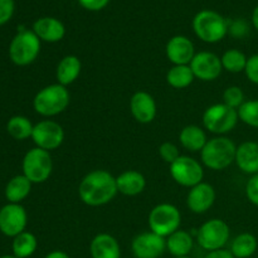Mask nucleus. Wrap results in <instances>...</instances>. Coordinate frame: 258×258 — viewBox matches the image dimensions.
<instances>
[{
    "label": "nucleus",
    "instance_id": "1",
    "mask_svg": "<svg viewBox=\"0 0 258 258\" xmlns=\"http://www.w3.org/2000/svg\"><path fill=\"white\" fill-rule=\"evenodd\" d=\"M118 193L116 178L107 170L90 171L81 180L78 196L81 201L90 207H101L110 203Z\"/></svg>",
    "mask_w": 258,
    "mask_h": 258
},
{
    "label": "nucleus",
    "instance_id": "2",
    "mask_svg": "<svg viewBox=\"0 0 258 258\" xmlns=\"http://www.w3.org/2000/svg\"><path fill=\"white\" fill-rule=\"evenodd\" d=\"M71 102L70 91L66 86L54 83L42 88L33 100L35 112L44 117H53L67 110Z\"/></svg>",
    "mask_w": 258,
    "mask_h": 258
},
{
    "label": "nucleus",
    "instance_id": "3",
    "mask_svg": "<svg viewBox=\"0 0 258 258\" xmlns=\"http://www.w3.org/2000/svg\"><path fill=\"white\" fill-rule=\"evenodd\" d=\"M237 146L233 141L224 136L208 140L201 151L202 163L211 170H223L236 160Z\"/></svg>",
    "mask_w": 258,
    "mask_h": 258
},
{
    "label": "nucleus",
    "instance_id": "4",
    "mask_svg": "<svg viewBox=\"0 0 258 258\" xmlns=\"http://www.w3.org/2000/svg\"><path fill=\"white\" fill-rule=\"evenodd\" d=\"M229 23L219 13L202 10L194 17L193 29L197 37L206 43H217L228 33Z\"/></svg>",
    "mask_w": 258,
    "mask_h": 258
},
{
    "label": "nucleus",
    "instance_id": "5",
    "mask_svg": "<svg viewBox=\"0 0 258 258\" xmlns=\"http://www.w3.org/2000/svg\"><path fill=\"white\" fill-rule=\"evenodd\" d=\"M40 52V39L33 30L20 29L9 44V58L14 64L24 67L38 58Z\"/></svg>",
    "mask_w": 258,
    "mask_h": 258
},
{
    "label": "nucleus",
    "instance_id": "6",
    "mask_svg": "<svg viewBox=\"0 0 258 258\" xmlns=\"http://www.w3.org/2000/svg\"><path fill=\"white\" fill-rule=\"evenodd\" d=\"M181 214L175 206L169 203L158 204L149 214L150 231L161 237H169L180 227Z\"/></svg>",
    "mask_w": 258,
    "mask_h": 258
},
{
    "label": "nucleus",
    "instance_id": "7",
    "mask_svg": "<svg viewBox=\"0 0 258 258\" xmlns=\"http://www.w3.org/2000/svg\"><path fill=\"white\" fill-rule=\"evenodd\" d=\"M238 111L224 103L212 105L204 111L203 125L212 134L224 135L236 127L238 122Z\"/></svg>",
    "mask_w": 258,
    "mask_h": 258
},
{
    "label": "nucleus",
    "instance_id": "8",
    "mask_svg": "<svg viewBox=\"0 0 258 258\" xmlns=\"http://www.w3.org/2000/svg\"><path fill=\"white\" fill-rule=\"evenodd\" d=\"M23 174L33 184H42L49 179L53 170V161L49 151L43 149H30L23 159Z\"/></svg>",
    "mask_w": 258,
    "mask_h": 258
},
{
    "label": "nucleus",
    "instance_id": "9",
    "mask_svg": "<svg viewBox=\"0 0 258 258\" xmlns=\"http://www.w3.org/2000/svg\"><path fill=\"white\" fill-rule=\"evenodd\" d=\"M231 237V229L224 221L218 218L207 221L197 232L199 246L209 252L223 249Z\"/></svg>",
    "mask_w": 258,
    "mask_h": 258
},
{
    "label": "nucleus",
    "instance_id": "10",
    "mask_svg": "<svg viewBox=\"0 0 258 258\" xmlns=\"http://www.w3.org/2000/svg\"><path fill=\"white\" fill-rule=\"evenodd\" d=\"M170 175L179 185L193 188L202 183L204 170L202 164L190 156L180 155L173 164H170Z\"/></svg>",
    "mask_w": 258,
    "mask_h": 258
},
{
    "label": "nucleus",
    "instance_id": "11",
    "mask_svg": "<svg viewBox=\"0 0 258 258\" xmlns=\"http://www.w3.org/2000/svg\"><path fill=\"white\" fill-rule=\"evenodd\" d=\"M32 139L37 148L52 151L59 148L64 141V130L55 121L43 120L34 125Z\"/></svg>",
    "mask_w": 258,
    "mask_h": 258
},
{
    "label": "nucleus",
    "instance_id": "12",
    "mask_svg": "<svg viewBox=\"0 0 258 258\" xmlns=\"http://www.w3.org/2000/svg\"><path fill=\"white\" fill-rule=\"evenodd\" d=\"M28 216L22 204L8 203L0 209V232L7 237H17L25 231Z\"/></svg>",
    "mask_w": 258,
    "mask_h": 258
},
{
    "label": "nucleus",
    "instance_id": "13",
    "mask_svg": "<svg viewBox=\"0 0 258 258\" xmlns=\"http://www.w3.org/2000/svg\"><path fill=\"white\" fill-rule=\"evenodd\" d=\"M131 249L135 258H159L166 249V239L154 232H144L133 239Z\"/></svg>",
    "mask_w": 258,
    "mask_h": 258
},
{
    "label": "nucleus",
    "instance_id": "14",
    "mask_svg": "<svg viewBox=\"0 0 258 258\" xmlns=\"http://www.w3.org/2000/svg\"><path fill=\"white\" fill-rule=\"evenodd\" d=\"M189 66L193 71L194 77L204 82L216 81L223 71L221 58L212 52L197 53Z\"/></svg>",
    "mask_w": 258,
    "mask_h": 258
},
{
    "label": "nucleus",
    "instance_id": "15",
    "mask_svg": "<svg viewBox=\"0 0 258 258\" xmlns=\"http://www.w3.org/2000/svg\"><path fill=\"white\" fill-rule=\"evenodd\" d=\"M165 53L174 66H189L196 55L194 44L184 35H175L166 43Z\"/></svg>",
    "mask_w": 258,
    "mask_h": 258
},
{
    "label": "nucleus",
    "instance_id": "16",
    "mask_svg": "<svg viewBox=\"0 0 258 258\" xmlns=\"http://www.w3.org/2000/svg\"><path fill=\"white\" fill-rule=\"evenodd\" d=\"M216 202V190L208 183H199L190 188L186 197V206L193 213L202 214L212 208Z\"/></svg>",
    "mask_w": 258,
    "mask_h": 258
},
{
    "label": "nucleus",
    "instance_id": "17",
    "mask_svg": "<svg viewBox=\"0 0 258 258\" xmlns=\"http://www.w3.org/2000/svg\"><path fill=\"white\" fill-rule=\"evenodd\" d=\"M130 111L138 122L150 123L156 116V102L150 93L138 91L130 100Z\"/></svg>",
    "mask_w": 258,
    "mask_h": 258
},
{
    "label": "nucleus",
    "instance_id": "18",
    "mask_svg": "<svg viewBox=\"0 0 258 258\" xmlns=\"http://www.w3.org/2000/svg\"><path fill=\"white\" fill-rule=\"evenodd\" d=\"M33 32L43 42L57 43L66 35V28L60 20L52 17L39 18L33 24Z\"/></svg>",
    "mask_w": 258,
    "mask_h": 258
},
{
    "label": "nucleus",
    "instance_id": "19",
    "mask_svg": "<svg viewBox=\"0 0 258 258\" xmlns=\"http://www.w3.org/2000/svg\"><path fill=\"white\" fill-rule=\"evenodd\" d=\"M234 163L243 173L251 175L258 174V143L244 141L237 146Z\"/></svg>",
    "mask_w": 258,
    "mask_h": 258
},
{
    "label": "nucleus",
    "instance_id": "20",
    "mask_svg": "<svg viewBox=\"0 0 258 258\" xmlns=\"http://www.w3.org/2000/svg\"><path fill=\"white\" fill-rule=\"evenodd\" d=\"M90 253L92 258H121L117 239L108 233H100L91 241Z\"/></svg>",
    "mask_w": 258,
    "mask_h": 258
},
{
    "label": "nucleus",
    "instance_id": "21",
    "mask_svg": "<svg viewBox=\"0 0 258 258\" xmlns=\"http://www.w3.org/2000/svg\"><path fill=\"white\" fill-rule=\"evenodd\" d=\"M116 184H117L118 193L127 197H135L144 191L146 186V179L140 171L126 170L116 176Z\"/></svg>",
    "mask_w": 258,
    "mask_h": 258
},
{
    "label": "nucleus",
    "instance_id": "22",
    "mask_svg": "<svg viewBox=\"0 0 258 258\" xmlns=\"http://www.w3.org/2000/svg\"><path fill=\"white\" fill-rule=\"evenodd\" d=\"M82 63L81 59L75 54H68L59 60L55 70V78L58 83L62 86H70L80 77Z\"/></svg>",
    "mask_w": 258,
    "mask_h": 258
},
{
    "label": "nucleus",
    "instance_id": "23",
    "mask_svg": "<svg viewBox=\"0 0 258 258\" xmlns=\"http://www.w3.org/2000/svg\"><path fill=\"white\" fill-rule=\"evenodd\" d=\"M179 141L184 149L191 153H197L203 150L206 144L208 143V139L203 128L197 125H188L183 127L179 134Z\"/></svg>",
    "mask_w": 258,
    "mask_h": 258
},
{
    "label": "nucleus",
    "instance_id": "24",
    "mask_svg": "<svg viewBox=\"0 0 258 258\" xmlns=\"http://www.w3.org/2000/svg\"><path fill=\"white\" fill-rule=\"evenodd\" d=\"M193 237L186 231L178 229L166 237V249L173 254L174 257H185L190 253L193 249Z\"/></svg>",
    "mask_w": 258,
    "mask_h": 258
},
{
    "label": "nucleus",
    "instance_id": "25",
    "mask_svg": "<svg viewBox=\"0 0 258 258\" xmlns=\"http://www.w3.org/2000/svg\"><path fill=\"white\" fill-rule=\"evenodd\" d=\"M32 181L24 174L14 176L7 184V188H5V198L8 199L9 203L20 204V202H23L29 196L30 190H32Z\"/></svg>",
    "mask_w": 258,
    "mask_h": 258
},
{
    "label": "nucleus",
    "instance_id": "26",
    "mask_svg": "<svg viewBox=\"0 0 258 258\" xmlns=\"http://www.w3.org/2000/svg\"><path fill=\"white\" fill-rule=\"evenodd\" d=\"M257 238L251 233H241L232 241L231 253L234 258H248L257 251Z\"/></svg>",
    "mask_w": 258,
    "mask_h": 258
},
{
    "label": "nucleus",
    "instance_id": "27",
    "mask_svg": "<svg viewBox=\"0 0 258 258\" xmlns=\"http://www.w3.org/2000/svg\"><path fill=\"white\" fill-rule=\"evenodd\" d=\"M194 73L190 66H173L166 73V82L170 87L183 90L189 87L194 81Z\"/></svg>",
    "mask_w": 258,
    "mask_h": 258
},
{
    "label": "nucleus",
    "instance_id": "28",
    "mask_svg": "<svg viewBox=\"0 0 258 258\" xmlns=\"http://www.w3.org/2000/svg\"><path fill=\"white\" fill-rule=\"evenodd\" d=\"M37 237L30 232L24 231L23 233L14 237L13 241V253L17 258H28L37 251Z\"/></svg>",
    "mask_w": 258,
    "mask_h": 258
},
{
    "label": "nucleus",
    "instance_id": "29",
    "mask_svg": "<svg viewBox=\"0 0 258 258\" xmlns=\"http://www.w3.org/2000/svg\"><path fill=\"white\" fill-rule=\"evenodd\" d=\"M33 128H34V125L25 116H13V117L9 118L7 123L8 134L13 139L19 141L32 138Z\"/></svg>",
    "mask_w": 258,
    "mask_h": 258
},
{
    "label": "nucleus",
    "instance_id": "30",
    "mask_svg": "<svg viewBox=\"0 0 258 258\" xmlns=\"http://www.w3.org/2000/svg\"><path fill=\"white\" fill-rule=\"evenodd\" d=\"M247 59L243 52L238 49H228L223 53L221 57L222 67L226 70L227 72L231 73H241L244 72L247 64Z\"/></svg>",
    "mask_w": 258,
    "mask_h": 258
},
{
    "label": "nucleus",
    "instance_id": "31",
    "mask_svg": "<svg viewBox=\"0 0 258 258\" xmlns=\"http://www.w3.org/2000/svg\"><path fill=\"white\" fill-rule=\"evenodd\" d=\"M238 117L246 125L258 128V100L244 101L238 108Z\"/></svg>",
    "mask_w": 258,
    "mask_h": 258
},
{
    "label": "nucleus",
    "instance_id": "32",
    "mask_svg": "<svg viewBox=\"0 0 258 258\" xmlns=\"http://www.w3.org/2000/svg\"><path fill=\"white\" fill-rule=\"evenodd\" d=\"M244 102V93L241 87L238 86H231V87L226 88L223 92V103L229 106L232 108L238 110Z\"/></svg>",
    "mask_w": 258,
    "mask_h": 258
},
{
    "label": "nucleus",
    "instance_id": "33",
    "mask_svg": "<svg viewBox=\"0 0 258 258\" xmlns=\"http://www.w3.org/2000/svg\"><path fill=\"white\" fill-rule=\"evenodd\" d=\"M159 154H160L161 159L168 164H173L180 156L178 146L173 143H169V141L163 143L159 146Z\"/></svg>",
    "mask_w": 258,
    "mask_h": 258
},
{
    "label": "nucleus",
    "instance_id": "34",
    "mask_svg": "<svg viewBox=\"0 0 258 258\" xmlns=\"http://www.w3.org/2000/svg\"><path fill=\"white\" fill-rule=\"evenodd\" d=\"M14 9V0H0V25H4L12 19Z\"/></svg>",
    "mask_w": 258,
    "mask_h": 258
},
{
    "label": "nucleus",
    "instance_id": "35",
    "mask_svg": "<svg viewBox=\"0 0 258 258\" xmlns=\"http://www.w3.org/2000/svg\"><path fill=\"white\" fill-rule=\"evenodd\" d=\"M246 196L247 199L251 202L253 206L258 207V174H254L249 178L246 185Z\"/></svg>",
    "mask_w": 258,
    "mask_h": 258
},
{
    "label": "nucleus",
    "instance_id": "36",
    "mask_svg": "<svg viewBox=\"0 0 258 258\" xmlns=\"http://www.w3.org/2000/svg\"><path fill=\"white\" fill-rule=\"evenodd\" d=\"M247 78L254 85H258V54H253L247 59L246 70H244Z\"/></svg>",
    "mask_w": 258,
    "mask_h": 258
},
{
    "label": "nucleus",
    "instance_id": "37",
    "mask_svg": "<svg viewBox=\"0 0 258 258\" xmlns=\"http://www.w3.org/2000/svg\"><path fill=\"white\" fill-rule=\"evenodd\" d=\"M228 33L234 38H244L248 34V24L244 20H234L228 25Z\"/></svg>",
    "mask_w": 258,
    "mask_h": 258
},
{
    "label": "nucleus",
    "instance_id": "38",
    "mask_svg": "<svg viewBox=\"0 0 258 258\" xmlns=\"http://www.w3.org/2000/svg\"><path fill=\"white\" fill-rule=\"evenodd\" d=\"M78 3L81 4V7L90 12H98V10L103 9L110 3V0H78Z\"/></svg>",
    "mask_w": 258,
    "mask_h": 258
},
{
    "label": "nucleus",
    "instance_id": "39",
    "mask_svg": "<svg viewBox=\"0 0 258 258\" xmlns=\"http://www.w3.org/2000/svg\"><path fill=\"white\" fill-rule=\"evenodd\" d=\"M204 258H234V256L231 253V251H227V249H218V251L209 252Z\"/></svg>",
    "mask_w": 258,
    "mask_h": 258
},
{
    "label": "nucleus",
    "instance_id": "40",
    "mask_svg": "<svg viewBox=\"0 0 258 258\" xmlns=\"http://www.w3.org/2000/svg\"><path fill=\"white\" fill-rule=\"evenodd\" d=\"M44 258H71V257L63 251H52L50 253H48Z\"/></svg>",
    "mask_w": 258,
    "mask_h": 258
},
{
    "label": "nucleus",
    "instance_id": "41",
    "mask_svg": "<svg viewBox=\"0 0 258 258\" xmlns=\"http://www.w3.org/2000/svg\"><path fill=\"white\" fill-rule=\"evenodd\" d=\"M252 24L258 30V5L254 8L253 13H252Z\"/></svg>",
    "mask_w": 258,
    "mask_h": 258
},
{
    "label": "nucleus",
    "instance_id": "42",
    "mask_svg": "<svg viewBox=\"0 0 258 258\" xmlns=\"http://www.w3.org/2000/svg\"><path fill=\"white\" fill-rule=\"evenodd\" d=\"M0 258H17L15 256H3V257H0Z\"/></svg>",
    "mask_w": 258,
    "mask_h": 258
},
{
    "label": "nucleus",
    "instance_id": "43",
    "mask_svg": "<svg viewBox=\"0 0 258 258\" xmlns=\"http://www.w3.org/2000/svg\"><path fill=\"white\" fill-rule=\"evenodd\" d=\"M174 258H190V257H188V256H185V257H174Z\"/></svg>",
    "mask_w": 258,
    "mask_h": 258
}]
</instances>
